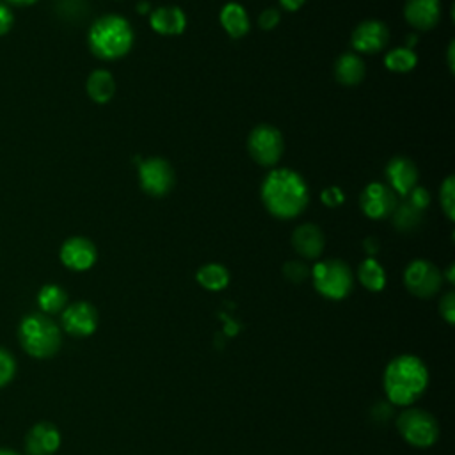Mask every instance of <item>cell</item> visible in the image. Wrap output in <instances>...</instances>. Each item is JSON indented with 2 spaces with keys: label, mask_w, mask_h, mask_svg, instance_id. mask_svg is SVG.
<instances>
[{
  "label": "cell",
  "mask_w": 455,
  "mask_h": 455,
  "mask_svg": "<svg viewBox=\"0 0 455 455\" xmlns=\"http://www.w3.org/2000/svg\"><path fill=\"white\" fill-rule=\"evenodd\" d=\"M453 271H455V267H453V263H451V265L446 269V279H448V283H453V281H455Z\"/></svg>",
  "instance_id": "39"
},
{
  "label": "cell",
  "mask_w": 455,
  "mask_h": 455,
  "mask_svg": "<svg viewBox=\"0 0 455 455\" xmlns=\"http://www.w3.org/2000/svg\"><path fill=\"white\" fill-rule=\"evenodd\" d=\"M418 63V58L416 54L411 51V49H395L391 52L386 54L384 58V65L389 72H395V74H407L411 72Z\"/></svg>",
  "instance_id": "26"
},
{
  "label": "cell",
  "mask_w": 455,
  "mask_h": 455,
  "mask_svg": "<svg viewBox=\"0 0 455 455\" xmlns=\"http://www.w3.org/2000/svg\"><path fill=\"white\" fill-rule=\"evenodd\" d=\"M388 187L400 196H407L418 184V168L407 157H393L384 171Z\"/></svg>",
  "instance_id": "14"
},
{
  "label": "cell",
  "mask_w": 455,
  "mask_h": 455,
  "mask_svg": "<svg viewBox=\"0 0 455 455\" xmlns=\"http://www.w3.org/2000/svg\"><path fill=\"white\" fill-rule=\"evenodd\" d=\"M67 302H68V295L59 285H45L38 294V304L42 311L49 315L63 311Z\"/></svg>",
  "instance_id": "25"
},
{
  "label": "cell",
  "mask_w": 455,
  "mask_h": 455,
  "mask_svg": "<svg viewBox=\"0 0 455 455\" xmlns=\"http://www.w3.org/2000/svg\"><path fill=\"white\" fill-rule=\"evenodd\" d=\"M322 203L334 208V207H340L343 201H345V196H343V191L338 189V187H331V189H326L322 191Z\"/></svg>",
  "instance_id": "33"
},
{
  "label": "cell",
  "mask_w": 455,
  "mask_h": 455,
  "mask_svg": "<svg viewBox=\"0 0 455 455\" xmlns=\"http://www.w3.org/2000/svg\"><path fill=\"white\" fill-rule=\"evenodd\" d=\"M150 24L162 36H178L187 27V17L178 6H161L152 12Z\"/></svg>",
  "instance_id": "18"
},
{
  "label": "cell",
  "mask_w": 455,
  "mask_h": 455,
  "mask_svg": "<svg viewBox=\"0 0 455 455\" xmlns=\"http://www.w3.org/2000/svg\"><path fill=\"white\" fill-rule=\"evenodd\" d=\"M262 201L274 217L294 219L308 207V185L304 178L292 169H274L262 184Z\"/></svg>",
  "instance_id": "1"
},
{
  "label": "cell",
  "mask_w": 455,
  "mask_h": 455,
  "mask_svg": "<svg viewBox=\"0 0 455 455\" xmlns=\"http://www.w3.org/2000/svg\"><path fill=\"white\" fill-rule=\"evenodd\" d=\"M13 22H15L13 12L6 4L0 3V36H4L12 31Z\"/></svg>",
  "instance_id": "34"
},
{
  "label": "cell",
  "mask_w": 455,
  "mask_h": 455,
  "mask_svg": "<svg viewBox=\"0 0 455 455\" xmlns=\"http://www.w3.org/2000/svg\"><path fill=\"white\" fill-rule=\"evenodd\" d=\"M439 313L450 326H453L455 322V294L453 292H448L443 295L439 302Z\"/></svg>",
  "instance_id": "31"
},
{
  "label": "cell",
  "mask_w": 455,
  "mask_h": 455,
  "mask_svg": "<svg viewBox=\"0 0 455 455\" xmlns=\"http://www.w3.org/2000/svg\"><path fill=\"white\" fill-rule=\"evenodd\" d=\"M146 12H148V4H146V3H145V4L141 3V4H139V13H146Z\"/></svg>",
  "instance_id": "41"
},
{
  "label": "cell",
  "mask_w": 455,
  "mask_h": 455,
  "mask_svg": "<svg viewBox=\"0 0 455 455\" xmlns=\"http://www.w3.org/2000/svg\"><path fill=\"white\" fill-rule=\"evenodd\" d=\"M36 3L38 0H8V4H13V6H33Z\"/></svg>",
  "instance_id": "37"
},
{
  "label": "cell",
  "mask_w": 455,
  "mask_h": 455,
  "mask_svg": "<svg viewBox=\"0 0 455 455\" xmlns=\"http://www.w3.org/2000/svg\"><path fill=\"white\" fill-rule=\"evenodd\" d=\"M306 0H279V4L285 12H299L304 6Z\"/></svg>",
  "instance_id": "36"
},
{
  "label": "cell",
  "mask_w": 455,
  "mask_h": 455,
  "mask_svg": "<svg viewBox=\"0 0 455 455\" xmlns=\"http://www.w3.org/2000/svg\"><path fill=\"white\" fill-rule=\"evenodd\" d=\"M396 428L404 441L416 448H428L439 437L437 420L423 409H405L396 420Z\"/></svg>",
  "instance_id": "6"
},
{
  "label": "cell",
  "mask_w": 455,
  "mask_h": 455,
  "mask_svg": "<svg viewBox=\"0 0 455 455\" xmlns=\"http://www.w3.org/2000/svg\"><path fill=\"white\" fill-rule=\"evenodd\" d=\"M139 182L146 194L161 198L175 185V171L171 164L161 157L146 159L139 164Z\"/></svg>",
  "instance_id": "9"
},
{
  "label": "cell",
  "mask_w": 455,
  "mask_h": 455,
  "mask_svg": "<svg viewBox=\"0 0 455 455\" xmlns=\"http://www.w3.org/2000/svg\"><path fill=\"white\" fill-rule=\"evenodd\" d=\"M427 386L428 370L418 356H396L384 370L386 396L396 405H411L425 393Z\"/></svg>",
  "instance_id": "2"
},
{
  "label": "cell",
  "mask_w": 455,
  "mask_h": 455,
  "mask_svg": "<svg viewBox=\"0 0 455 455\" xmlns=\"http://www.w3.org/2000/svg\"><path fill=\"white\" fill-rule=\"evenodd\" d=\"M196 279L203 288H207L210 292H219L228 286L230 272L221 263H207L198 271Z\"/></svg>",
  "instance_id": "23"
},
{
  "label": "cell",
  "mask_w": 455,
  "mask_h": 455,
  "mask_svg": "<svg viewBox=\"0 0 455 455\" xmlns=\"http://www.w3.org/2000/svg\"><path fill=\"white\" fill-rule=\"evenodd\" d=\"M292 246L295 253L306 260H315L324 253L326 237L315 224H301L292 235Z\"/></svg>",
  "instance_id": "17"
},
{
  "label": "cell",
  "mask_w": 455,
  "mask_h": 455,
  "mask_svg": "<svg viewBox=\"0 0 455 455\" xmlns=\"http://www.w3.org/2000/svg\"><path fill=\"white\" fill-rule=\"evenodd\" d=\"M310 267L304 263V262H299V260H292V262H286L283 265V276L290 281V283H304L308 278H310Z\"/></svg>",
  "instance_id": "29"
},
{
  "label": "cell",
  "mask_w": 455,
  "mask_h": 455,
  "mask_svg": "<svg viewBox=\"0 0 455 455\" xmlns=\"http://www.w3.org/2000/svg\"><path fill=\"white\" fill-rule=\"evenodd\" d=\"M86 91L93 102L107 104L116 95V81L111 72L97 70L90 75V79L86 82Z\"/></svg>",
  "instance_id": "21"
},
{
  "label": "cell",
  "mask_w": 455,
  "mask_h": 455,
  "mask_svg": "<svg viewBox=\"0 0 455 455\" xmlns=\"http://www.w3.org/2000/svg\"><path fill=\"white\" fill-rule=\"evenodd\" d=\"M405 200H407L412 207H416L418 210H421V212L430 205V194H428V191L423 189V187H418V185L405 196Z\"/></svg>",
  "instance_id": "30"
},
{
  "label": "cell",
  "mask_w": 455,
  "mask_h": 455,
  "mask_svg": "<svg viewBox=\"0 0 455 455\" xmlns=\"http://www.w3.org/2000/svg\"><path fill=\"white\" fill-rule=\"evenodd\" d=\"M389 42V29L380 20H365L352 33V49L361 54H377Z\"/></svg>",
  "instance_id": "12"
},
{
  "label": "cell",
  "mask_w": 455,
  "mask_h": 455,
  "mask_svg": "<svg viewBox=\"0 0 455 455\" xmlns=\"http://www.w3.org/2000/svg\"><path fill=\"white\" fill-rule=\"evenodd\" d=\"M453 52H455V43L451 42L448 47V68L450 72H453Z\"/></svg>",
  "instance_id": "38"
},
{
  "label": "cell",
  "mask_w": 455,
  "mask_h": 455,
  "mask_svg": "<svg viewBox=\"0 0 455 455\" xmlns=\"http://www.w3.org/2000/svg\"><path fill=\"white\" fill-rule=\"evenodd\" d=\"M0 455H20V453L15 450H10V448H0Z\"/></svg>",
  "instance_id": "40"
},
{
  "label": "cell",
  "mask_w": 455,
  "mask_h": 455,
  "mask_svg": "<svg viewBox=\"0 0 455 455\" xmlns=\"http://www.w3.org/2000/svg\"><path fill=\"white\" fill-rule=\"evenodd\" d=\"M19 340L24 350L38 359L56 356L63 343L61 329L45 313H31L24 317L19 327Z\"/></svg>",
  "instance_id": "4"
},
{
  "label": "cell",
  "mask_w": 455,
  "mask_h": 455,
  "mask_svg": "<svg viewBox=\"0 0 455 455\" xmlns=\"http://www.w3.org/2000/svg\"><path fill=\"white\" fill-rule=\"evenodd\" d=\"M359 205H361L363 214L368 219L380 221L393 214L398 201H396V194L386 184L373 182L363 189Z\"/></svg>",
  "instance_id": "10"
},
{
  "label": "cell",
  "mask_w": 455,
  "mask_h": 455,
  "mask_svg": "<svg viewBox=\"0 0 455 455\" xmlns=\"http://www.w3.org/2000/svg\"><path fill=\"white\" fill-rule=\"evenodd\" d=\"M404 17L418 31H430L441 19V0H407Z\"/></svg>",
  "instance_id": "15"
},
{
  "label": "cell",
  "mask_w": 455,
  "mask_h": 455,
  "mask_svg": "<svg viewBox=\"0 0 455 455\" xmlns=\"http://www.w3.org/2000/svg\"><path fill=\"white\" fill-rule=\"evenodd\" d=\"M98 253L95 244L84 237H72L61 247V262L77 272L88 271L97 263Z\"/></svg>",
  "instance_id": "13"
},
{
  "label": "cell",
  "mask_w": 455,
  "mask_h": 455,
  "mask_svg": "<svg viewBox=\"0 0 455 455\" xmlns=\"http://www.w3.org/2000/svg\"><path fill=\"white\" fill-rule=\"evenodd\" d=\"M219 20H221L223 29L228 33V36H231L235 40L244 38L251 27L247 12L237 3L226 4L219 15Z\"/></svg>",
  "instance_id": "19"
},
{
  "label": "cell",
  "mask_w": 455,
  "mask_h": 455,
  "mask_svg": "<svg viewBox=\"0 0 455 455\" xmlns=\"http://www.w3.org/2000/svg\"><path fill=\"white\" fill-rule=\"evenodd\" d=\"M61 434L52 423H38L35 425L26 437V451L27 455H54L59 450Z\"/></svg>",
  "instance_id": "16"
},
{
  "label": "cell",
  "mask_w": 455,
  "mask_h": 455,
  "mask_svg": "<svg viewBox=\"0 0 455 455\" xmlns=\"http://www.w3.org/2000/svg\"><path fill=\"white\" fill-rule=\"evenodd\" d=\"M439 201L444 216L453 221L455 219V180L453 177H448L439 189Z\"/></svg>",
  "instance_id": "27"
},
{
  "label": "cell",
  "mask_w": 455,
  "mask_h": 455,
  "mask_svg": "<svg viewBox=\"0 0 455 455\" xmlns=\"http://www.w3.org/2000/svg\"><path fill=\"white\" fill-rule=\"evenodd\" d=\"M357 279L370 292H380L386 286V272L382 265L373 258H366L357 267Z\"/></svg>",
  "instance_id": "24"
},
{
  "label": "cell",
  "mask_w": 455,
  "mask_h": 455,
  "mask_svg": "<svg viewBox=\"0 0 455 455\" xmlns=\"http://www.w3.org/2000/svg\"><path fill=\"white\" fill-rule=\"evenodd\" d=\"M391 219H393V226L402 231V233H412L416 231L421 223H423V212L418 210L416 207H412L407 200L400 205L395 207L393 214H391Z\"/></svg>",
  "instance_id": "22"
},
{
  "label": "cell",
  "mask_w": 455,
  "mask_h": 455,
  "mask_svg": "<svg viewBox=\"0 0 455 455\" xmlns=\"http://www.w3.org/2000/svg\"><path fill=\"white\" fill-rule=\"evenodd\" d=\"M363 249H365V253L368 255V258H372L373 255L379 253L380 242H379L377 239H373V237H368V239H365V242H363Z\"/></svg>",
  "instance_id": "35"
},
{
  "label": "cell",
  "mask_w": 455,
  "mask_h": 455,
  "mask_svg": "<svg viewBox=\"0 0 455 455\" xmlns=\"http://www.w3.org/2000/svg\"><path fill=\"white\" fill-rule=\"evenodd\" d=\"M17 373V361L6 349L0 347V388L8 386Z\"/></svg>",
  "instance_id": "28"
},
{
  "label": "cell",
  "mask_w": 455,
  "mask_h": 455,
  "mask_svg": "<svg viewBox=\"0 0 455 455\" xmlns=\"http://www.w3.org/2000/svg\"><path fill=\"white\" fill-rule=\"evenodd\" d=\"M279 20H281L279 10L269 8V10H265V12L260 15L258 26H260L263 31H271V29H274V27L279 24Z\"/></svg>",
  "instance_id": "32"
},
{
  "label": "cell",
  "mask_w": 455,
  "mask_h": 455,
  "mask_svg": "<svg viewBox=\"0 0 455 455\" xmlns=\"http://www.w3.org/2000/svg\"><path fill=\"white\" fill-rule=\"evenodd\" d=\"M63 327L68 334L72 336H90L97 331L98 327V311L91 302L79 301L65 308L63 317H61Z\"/></svg>",
  "instance_id": "11"
},
{
  "label": "cell",
  "mask_w": 455,
  "mask_h": 455,
  "mask_svg": "<svg viewBox=\"0 0 455 455\" xmlns=\"http://www.w3.org/2000/svg\"><path fill=\"white\" fill-rule=\"evenodd\" d=\"M88 43L97 58L114 61L130 52L134 45V29L123 17L106 15L91 26Z\"/></svg>",
  "instance_id": "3"
},
{
  "label": "cell",
  "mask_w": 455,
  "mask_h": 455,
  "mask_svg": "<svg viewBox=\"0 0 455 455\" xmlns=\"http://www.w3.org/2000/svg\"><path fill=\"white\" fill-rule=\"evenodd\" d=\"M247 150L251 157L263 168H272L279 162L285 152V141L281 132L272 125H258L253 129L247 139Z\"/></svg>",
  "instance_id": "7"
},
{
  "label": "cell",
  "mask_w": 455,
  "mask_h": 455,
  "mask_svg": "<svg viewBox=\"0 0 455 455\" xmlns=\"http://www.w3.org/2000/svg\"><path fill=\"white\" fill-rule=\"evenodd\" d=\"M365 74L363 59L352 52L340 56L334 65V77L343 86H357L365 79Z\"/></svg>",
  "instance_id": "20"
},
{
  "label": "cell",
  "mask_w": 455,
  "mask_h": 455,
  "mask_svg": "<svg viewBox=\"0 0 455 455\" xmlns=\"http://www.w3.org/2000/svg\"><path fill=\"white\" fill-rule=\"evenodd\" d=\"M404 285L414 297L430 299L441 290L443 274L434 263L427 260H414L404 272Z\"/></svg>",
  "instance_id": "8"
},
{
  "label": "cell",
  "mask_w": 455,
  "mask_h": 455,
  "mask_svg": "<svg viewBox=\"0 0 455 455\" xmlns=\"http://www.w3.org/2000/svg\"><path fill=\"white\" fill-rule=\"evenodd\" d=\"M315 290L331 301L345 299L354 286V274L350 267L341 260L318 262L313 267Z\"/></svg>",
  "instance_id": "5"
}]
</instances>
